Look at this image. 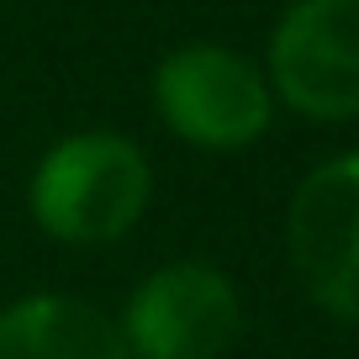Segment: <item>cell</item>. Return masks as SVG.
Masks as SVG:
<instances>
[{"label": "cell", "mask_w": 359, "mask_h": 359, "mask_svg": "<svg viewBox=\"0 0 359 359\" xmlns=\"http://www.w3.org/2000/svg\"><path fill=\"white\" fill-rule=\"evenodd\" d=\"M148 191L154 180L137 143L116 133H74L37 158L27 206L48 238L95 248L133 233Z\"/></svg>", "instance_id": "cell-1"}, {"label": "cell", "mask_w": 359, "mask_h": 359, "mask_svg": "<svg viewBox=\"0 0 359 359\" xmlns=\"http://www.w3.org/2000/svg\"><path fill=\"white\" fill-rule=\"evenodd\" d=\"M285 248L302 291L338 323H359V154L327 158L296 185Z\"/></svg>", "instance_id": "cell-2"}, {"label": "cell", "mask_w": 359, "mask_h": 359, "mask_svg": "<svg viewBox=\"0 0 359 359\" xmlns=\"http://www.w3.org/2000/svg\"><path fill=\"white\" fill-rule=\"evenodd\" d=\"M243 333V306L222 269L164 264L133 291L122 344L137 359H222Z\"/></svg>", "instance_id": "cell-3"}, {"label": "cell", "mask_w": 359, "mask_h": 359, "mask_svg": "<svg viewBox=\"0 0 359 359\" xmlns=\"http://www.w3.org/2000/svg\"><path fill=\"white\" fill-rule=\"evenodd\" d=\"M158 116L196 148H243L269 127V90L233 48L191 43L154 74Z\"/></svg>", "instance_id": "cell-4"}, {"label": "cell", "mask_w": 359, "mask_h": 359, "mask_svg": "<svg viewBox=\"0 0 359 359\" xmlns=\"http://www.w3.org/2000/svg\"><path fill=\"white\" fill-rule=\"evenodd\" d=\"M269 74L302 116H359V0H296L275 27Z\"/></svg>", "instance_id": "cell-5"}, {"label": "cell", "mask_w": 359, "mask_h": 359, "mask_svg": "<svg viewBox=\"0 0 359 359\" xmlns=\"http://www.w3.org/2000/svg\"><path fill=\"white\" fill-rule=\"evenodd\" d=\"M0 359H133L122 327L79 296H22L0 312Z\"/></svg>", "instance_id": "cell-6"}]
</instances>
